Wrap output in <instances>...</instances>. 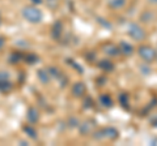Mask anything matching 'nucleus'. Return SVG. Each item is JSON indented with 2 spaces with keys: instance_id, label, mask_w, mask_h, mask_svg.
<instances>
[{
  "instance_id": "nucleus-1",
  "label": "nucleus",
  "mask_w": 157,
  "mask_h": 146,
  "mask_svg": "<svg viewBox=\"0 0 157 146\" xmlns=\"http://www.w3.org/2000/svg\"><path fill=\"white\" fill-rule=\"evenodd\" d=\"M22 16L26 18L29 22H33V24H37L42 20V12L39 11L38 8H34V7H26L22 9Z\"/></svg>"
},
{
  "instance_id": "nucleus-2",
  "label": "nucleus",
  "mask_w": 157,
  "mask_h": 146,
  "mask_svg": "<svg viewBox=\"0 0 157 146\" xmlns=\"http://www.w3.org/2000/svg\"><path fill=\"white\" fill-rule=\"evenodd\" d=\"M128 35L135 41H143L145 38V31L139 24L131 22L128 26Z\"/></svg>"
},
{
  "instance_id": "nucleus-3",
  "label": "nucleus",
  "mask_w": 157,
  "mask_h": 146,
  "mask_svg": "<svg viewBox=\"0 0 157 146\" xmlns=\"http://www.w3.org/2000/svg\"><path fill=\"white\" fill-rule=\"evenodd\" d=\"M139 55L144 61L151 63L157 57V51L155 48H152L151 46H140L139 47Z\"/></svg>"
},
{
  "instance_id": "nucleus-4",
  "label": "nucleus",
  "mask_w": 157,
  "mask_h": 146,
  "mask_svg": "<svg viewBox=\"0 0 157 146\" xmlns=\"http://www.w3.org/2000/svg\"><path fill=\"white\" fill-rule=\"evenodd\" d=\"M85 93H86V87H85L84 82H76V84L72 86V94H73V97L80 98V97H82Z\"/></svg>"
},
{
  "instance_id": "nucleus-5",
  "label": "nucleus",
  "mask_w": 157,
  "mask_h": 146,
  "mask_svg": "<svg viewBox=\"0 0 157 146\" xmlns=\"http://www.w3.org/2000/svg\"><path fill=\"white\" fill-rule=\"evenodd\" d=\"M104 51L109 56H118L121 53L119 47H117L115 45H111V43H107V45L104 46Z\"/></svg>"
},
{
  "instance_id": "nucleus-6",
  "label": "nucleus",
  "mask_w": 157,
  "mask_h": 146,
  "mask_svg": "<svg viewBox=\"0 0 157 146\" xmlns=\"http://www.w3.org/2000/svg\"><path fill=\"white\" fill-rule=\"evenodd\" d=\"M119 50H121V53H123L126 56H130V55H132V52H134V47H132L130 43H127L126 41H122L119 45Z\"/></svg>"
},
{
  "instance_id": "nucleus-7",
  "label": "nucleus",
  "mask_w": 157,
  "mask_h": 146,
  "mask_svg": "<svg viewBox=\"0 0 157 146\" xmlns=\"http://www.w3.org/2000/svg\"><path fill=\"white\" fill-rule=\"evenodd\" d=\"M97 65H98V68H100V69L105 71V72H111V71H114V64H113V61L107 60V59L101 60Z\"/></svg>"
},
{
  "instance_id": "nucleus-8",
  "label": "nucleus",
  "mask_w": 157,
  "mask_h": 146,
  "mask_svg": "<svg viewBox=\"0 0 157 146\" xmlns=\"http://www.w3.org/2000/svg\"><path fill=\"white\" fill-rule=\"evenodd\" d=\"M104 130V136L105 138H110V140H115L118 138V130L115 128H113V126H107V128H104L102 129Z\"/></svg>"
},
{
  "instance_id": "nucleus-9",
  "label": "nucleus",
  "mask_w": 157,
  "mask_h": 146,
  "mask_svg": "<svg viewBox=\"0 0 157 146\" xmlns=\"http://www.w3.org/2000/svg\"><path fill=\"white\" fill-rule=\"evenodd\" d=\"M98 100H100V103L104 107H106V108H110V107H113V99L110 98V95L102 94V95H100Z\"/></svg>"
},
{
  "instance_id": "nucleus-10",
  "label": "nucleus",
  "mask_w": 157,
  "mask_h": 146,
  "mask_svg": "<svg viewBox=\"0 0 157 146\" xmlns=\"http://www.w3.org/2000/svg\"><path fill=\"white\" fill-rule=\"evenodd\" d=\"M38 78L42 84H48V82H50V73L45 69H39L38 71Z\"/></svg>"
},
{
  "instance_id": "nucleus-11",
  "label": "nucleus",
  "mask_w": 157,
  "mask_h": 146,
  "mask_svg": "<svg viewBox=\"0 0 157 146\" xmlns=\"http://www.w3.org/2000/svg\"><path fill=\"white\" fill-rule=\"evenodd\" d=\"M92 126H93V124H90V121H85V123L78 125V130H80L81 134H89L92 130Z\"/></svg>"
},
{
  "instance_id": "nucleus-12",
  "label": "nucleus",
  "mask_w": 157,
  "mask_h": 146,
  "mask_svg": "<svg viewBox=\"0 0 157 146\" xmlns=\"http://www.w3.org/2000/svg\"><path fill=\"white\" fill-rule=\"evenodd\" d=\"M126 5V0H109V7L113 9H122Z\"/></svg>"
},
{
  "instance_id": "nucleus-13",
  "label": "nucleus",
  "mask_w": 157,
  "mask_h": 146,
  "mask_svg": "<svg viewBox=\"0 0 157 146\" xmlns=\"http://www.w3.org/2000/svg\"><path fill=\"white\" fill-rule=\"evenodd\" d=\"M28 120L30 123H37L38 120V111L36 108H33V107H30L28 111Z\"/></svg>"
},
{
  "instance_id": "nucleus-14",
  "label": "nucleus",
  "mask_w": 157,
  "mask_h": 146,
  "mask_svg": "<svg viewBox=\"0 0 157 146\" xmlns=\"http://www.w3.org/2000/svg\"><path fill=\"white\" fill-rule=\"evenodd\" d=\"M119 103H121V106L123 107L124 110H130V106H128V94H127V93H122L119 95Z\"/></svg>"
},
{
  "instance_id": "nucleus-15",
  "label": "nucleus",
  "mask_w": 157,
  "mask_h": 146,
  "mask_svg": "<svg viewBox=\"0 0 157 146\" xmlns=\"http://www.w3.org/2000/svg\"><path fill=\"white\" fill-rule=\"evenodd\" d=\"M60 34H62V22H56L52 27V37L55 38V39H58V38L60 37Z\"/></svg>"
},
{
  "instance_id": "nucleus-16",
  "label": "nucleus",
  "mask_w": 157,
  "mask_h": 146,
  "mask_svg": "<svg viewBox=\"0 0 157 146\" xmlns=\"http://www.w3.org/2000/svg\"><path fill=\"white\" fill-rule=\"evenodd\" d=\"M153 17H155V14L149 12V11H145L141 13V16H140V20L143 21V22H151L152 20H153Z\"/></svg>"
},
{
  "instance_id": "nucleus-17",
  "label": "nucleus",
  "mask_w": 157,
  "mask_h": 146,
  "mask_svg": "<svg viewBox=\"0 0 157 146\" xmlns=\"http://www.w3.org/2000/svg\"><path fill=\"white\" fill-rule=\"evenodd\" d=\"M50 75L52 76V77H55V78H59V77H62V73H60V71L58 69V68H55V67H50L48 68V71H47Z\"/></svg>"
},
{
  "instance_id": "nucleus-18",
  "label": "nucleus",
  "mask_w": 157,
  "mask_h": 146,
  "mask_svg": "<svg viewBox=\"0 0 157 146\" xmlns=\"http://www.w3.org/2000/svg\"><path fill=\"white\" fill-rule=\"evenodd\" d=\"M97 21H98V24H101V25L104 26V27H106V29H111V27H113L111 24H110V22H107L105 18H102V17H98V18H97Z\"/></svg>"
},
{
  "instance_id": "nucleus-19",
  "label": "nucleus",
  "mask_w": 157,
  "mask_h": 146,
  "mask_svg": "<svg viewBox=\"0 0 157 146\" xmlns=\"http://www.w3.org/2000/svg\"><path fill=\"white\" fill-rule=\"evenodd\" d=\"M24 129H25V132H26L29 136H30L32 138H36V137H37V132H36V129L32 128V126H25Z\"/></svg>"
},
{
  "instance_id": "nucleus-20",
  "label": "nucleus",
  "mask_w": 157,
  "mask_h": 146,
  "mask_svg": "<svg viewBox=\"0 0 157 146\" xmlns=\"http://www.w3.org/2000/svg\"><path fill=\"white\" fill-rule=\"evenodd\" d=\"M93 138H94L96 141H101V140H104V138H105V136H104V130L100 129V130H97V132H94V134H93Z\"/></svg>"
},
{
  "instance_id": "nucleus-21",
  "label": "nucleus",
  "mask_w": 157,
  "mask_h": 146,
  "mask_svg": "<svg viewBox=\"0 0 157 146\" xmlns=\"http://www.w3.org/2000/svg\"><path fill=\"white\" fill-rule=\"evenodd\" d=\"M68 125H70V128H76V126L80 125V123H78V119L71 118L70 120H68Z\"/></svg>"
},
{
  "instance_id": "nucleus-22",
  "label": "nucleus",
  "mask_w": 157,
  "mask_h": 146,
  "mask_svg": "<svg viewBox=\"0 0 157 146\" xmlns=\"http://www.w3.org/2000/svg\"><path fill=\"white\" fill-rule=\"evenodd\" d=\"M67 63H70V64H71L73 68H76V69L78 71V73H84V71H82V68H81L80 65H78V64H76V63L73 61L72 59H68V60H67Z\"/></svg>"
},
{
  "instance_id": "nucleus-23",
  "label": "nucleus",
  "mask_w": 157,
  "mask_h": 146,
  "mask_svg": "<svg viewBox=\"0 0 157 146\" xmlns=\"http://www.w3.org/2000/svg\"><path fill=\"white\" fill-rule=\"evenodd\" d=\"M140 71L143 72V75H145V76H148L149 73H151V68L148 67V65H140Z\"/></svg>"
},
{
  "instance_id": "nucleus-24",
  "label": "nucleus",
  "mask_w": 157,
  "mask_h": 146,
  "mask_svg": "<svg viewBox=\"0 0 157 146\" xmlns=\"http://www.w3.org/2000/svg\"><path fill=\"white\" fill-rule=\"evenodd\" d=\"M88 107H93V99L92 98H85V100H84V108H88Z\"/></svg>"
},
{
  "instance_id": "nucleus-25",
  "label": "nucleus",
  "mask_w": 157,
  "mask_h": 146,
  "mask_svg": "<svg viewBox=\"0 0 157 146\" xmlns=\"http://www.w3.org/2000/svg\"><path fill=\"white\" fill-rule=\"evenodd\" d=\"M9 78V75L6 72H0V81H4V80H8Z\"/></svg>"
},
{
  "instance_id": "nucleus-26",
  "label": "nucleus",
  "mask_w": 157,
  "mask_h": 146,
  "mask_svg": "<svg viewBox=\"0 0 157 146\" xmlns=\"http://www.w3.org/2000/svg\"><path fill=\"white\" fill-rule=\"evenodd\" d=\"M104 81H106V78H104V77H100V78H97V84L98 85H104L105 84Z\"/></svg>"
},
{
  "instance_id": "nucleus-27",
  "label": "nucleus",
  "mask_w": 157,
  "mask_h": 146,
  "mask_svg": "<svg viewBox=\"0 0 157 146\" xmlns=\"http://www.w3.org/2000/svg\"><path fill=\"white\" fill-rule=\"evenodd\" d=\"M151 124H152V126H155V128H157V118H153L151 120Z\"/></svg>"
},
{
  "instance_id": "nucleus-28",
  "label": "nucleus",
  "mask_w": 157,
  "mask_h": 146,
  "mask_svg": "<svg viewBox=\"0 0 157 146\" xmlns=\"http://www.w3.org/2000/svg\"><path fill=\"white\" fill-rule=\"evenodd\" d=\"M3 46H4V38L0 37V48H2Z\"/></svg>"
},
{
  "instance_id": "nucleus-29",
  "label": "nucleus",
  "mask_w": 157,
  "mask_h": 146,
  "mask_svg": "<svg viewBox=\"0 0 157 146\" xmlns=\"http://www.w3.org/2000/svg\"><path fill=\"white\" fill-rule=\"evenodd\" d=\"M32 3H34V4H41L42 0H32Z\"/></svg>"
},
{
  "instance_id": "nucleus-30",
  "label": "nucleus",
  "mask_w": 157,
  "mask_h": 146,
  "mask_svg": "<svg viewBox=\"0 0 157 146\" xmlns=\"http://www.w3.org/2000/svg\"><path fill=\"white\" fill-rule=\"evenodd\" d=\"M149 3H152V4H157V0H148Z\"/></svg>"
},
{
  "instance_id": "nucleus-31",
  "label": "nucleus",
  "mask_w": 157,
  "mask_h": 146,
  "mask_svg": "<svg viewBox=\"0 0 157 146\" xmlns=\"http://www.w3.org/2000/svg\"><path fill=\"white\" fill-rule=\"evenodd\" d=\"M152 145H157V138H156V140H153V141H152Z\"/></svg>"
}]
</instances>
